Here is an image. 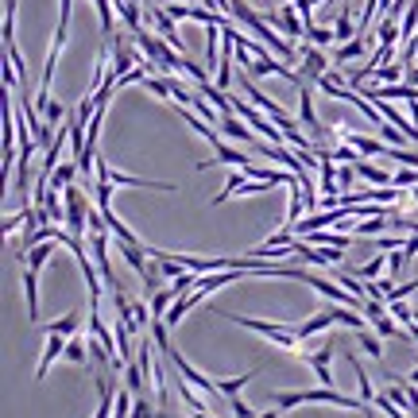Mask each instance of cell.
I'll return each mask as SVG.
<instances>
[{
  "label": "cell",
  "instance_id": "obj_3",
  "mask_svg": "<svg viewBox=\"0 0 418 418\" xmlns=\"http://www.w3.org/2000/svg\"><path fill=\"white\" fill-rule=\"evenodd\" d=\"M132 39L139 43V51L147 54V66H151L155 74H178V70H182V59H186V54H178L163 35H147V31H136Z\"/></svg>",
  "mask_w": 418,
  "mask_h": 418
},
{
  "label": "cell",
  "instance_id": "obj_5",
  "mask_svg": "<svg viewBox=\"0 0 418 418\" xmlns=\"http://www.w3.org/2000/svg\"><path fill=\"white\" fill-rule=\"evenodd\" d=\"M163 356H167V364L175 368L178 376H186V380H190L194 388L202 391V395H209V399H213V395H221V391H217V380H209V376H202L198 368H194L190 360H186V356H182V352H178L175 345H170V352H163Z\"/></svg>",
  "mask_w": 418,
  "mask_h": 418
},
{
  "label": "cell",
  "instance_id": "obj_16",
  "mask_svg": "<svg viewBox=\"0 0 418 418\" xmlns=\"http://www.w3.org/2000/svg\"><path fill=\"white\" fill-rule=\"evenodd\" d=\"M124 388L132 391V395H144L147 391V372L139 368V360H132V364L124 368Z\"/></svg>",
  "mask_w": 418,
  "mask_h": 418
},
{
  "label": "cell",
  "instance_id": "obj_25",
  "mask_svg": "<svg viewBox=\"0 0 418 418\" xmlns=\"http://www.w3.org/2000/svg\"><path fill=\"white\" fill-rule=\"evenodd\" d=\"M306 43L330 47V43H337V35H333V28H318V23H310V28H306Z\"/></svg>",
  "mask_w": 418,
  "mask_h": 418
},
{
  "label": "cell",
  "instance_id": "obj_33",
  "mask_svg": "<svg viewBox=\"0 0 418 418\" xmlns=\"http://www.w3.org/2000/svg\"><path fill=\"white\" fill-rule=\"evenodd\" d=\"M356 155H360L356 147H333V159H337V163H360Z\"/></svg>",
  "mask_w": 418,
  "mask_h": 418
},
{
  "label": "cell",
  "instance_id": "obj_30",
  "mask_svg": "<svg viewBox=\"0 0 418 418\" xmlns=\"http://www.w3.org/2000/svg\"><path fill=\"white\" fill-rule=\"evenodd\" d=\"M395 186H399V190H411V186H418V167L395 170Z\"/></svg>",
  "mask_w": 418,
  "mask_h": 418
},
{
  "label": "cell",
  "instance_id": "obj_29",
  "mask_svg": "<svg viewBox=\"0 0 418 418\" xmlns=\"http://www.w3.org/2000/svg\"><path fill=\"white\" fill-rule=\"evenodd\" d=\"M132 418H167L163 411H155L151 403H147L144 395H136V403H132Z\"/></svg>",
  "mask_w": 418,
  "mask_h": 418
},
{
  "label": "cell",
  "instance_id": "obj_11",
  "mask_svg": "<svg viewBox=\"0 0 418 418\" xmlns=\"http://www.w3.org/2000/svg\"><path fill=\"white\" fill-rule=\"evenodd\" d=\"M66 352V337L62 333H47V349L43 356H39V368H35V380H47V372H51V364Z\"/></svg>",
  "mask_w": 418,
  "mask_h": 418
},
{
  "label": "cell",
  "instance_id": "obj_7",
  "mask_svg": "<svg viewBox=\"0 0 418 418\" xmlns=\"http://www.w3.org/2000/svg\"><path fill=\"white\" fill-rule=\"evenodd\" d=\"M213 147H217V155H213L209 163H198V170H209V167H236V170H248V167H252V155L240 151V147H228L225 139H221V144H213Z\"/></svg>",
  "mask_w": 418,
  "mask_h": 418
},
{
  "label": "cell",
  "instance_id": "obj_18",
  "mask_svg": "<svg viewBox=\"0 0 418 418\" xmlns=\"http://www.w3.org/2000/svg\"><path fill=\"white\" fill-rule=\"evenodd\" d=\"M388 260H391V256H372L368 264H360V267H356V275L364 279V283H376V279L388 272Z\"/></svg>",
  "mask_w": 418,
  "mask_h": 418
},
{
  "label": "cell",
  "instance_id": "obj_1",
  "mask_svg": "<svg viewBox=\"0 0 418 418\" xmlns=\"http://www.w3.org/2000/svg\"><path fill=\"white\" fill-rule=\"evenodd\" d=\"M302 403H333L341 411H364L368 418H376V411L364 403V399H352V395H341L337 388H314V391H275V407L279 411H294Z\"/></svg>",
  "mask_w": 418,
  "mask_h": 418
},
{
  "label": "cell",
  "instance_id": "obj_17",
  "mask_svg": "<svg viewBox=\"0 0 418 418\" xmlns=\"http://www.w3.org/2000/svg\"><path fill=\"white\" fill-rule=\"evenodd\" d=\"M62 356H66L70 364H81V368H86V364H89V345H86V333H81V337H70V341H66V352H62Z\"/></svg>",
  "mask_w": 418,
  "mask_h": 418
},
{
  "label": "cell",
  "instance_id": "obj_4",
  "mask_svg": "<svg viewBox=\"0 0 418 418\" xmlns=\"http://www.w3.org/2000/svg\"><path fill=\"white\" fill-rule=\"evenodd\" d=\"M240 93L248 97V101L256 105V109H264L267 117H272V120H275L279 128H283L286 136H291V132H298V124H302V120H298V117H291V112H286L279 101H272L267 93H260V89L252 86V74H248V70H240Z\"/></svg>",
  "mask_w": 418,
  "mask_h": 418
},
{
  "label": "cell",
  "instance_id": "obj_20",
  "mask_svg": "<svg viewBox=\"0 0 418 418\" xmlns=\"http://www.w3.org/2000/svg\"><path fill=\"white\" fill-rule=\"evenodd\" d=\"M74 175H78V163H59L51 175V190H66V186H74Z\"/></svg>",
  "mask_w": 418,
  "mask_h": 418
},
{
  "label": "cell",
  "instance_id": "obj_2",
  "mask_svg": "<svg viewBox=\"0 0 418 418\" xmlns=\"http://www.w3.org/2000/svg\"><path fill=\"white\" fill-rule=\"evenodd\" d=\"M217 310V306H213ZM225 322H236V325H244V330H256L260 337H267L272 345H279V349H286V352H294L302 345L298 337H294V325H279V322H264V318H248V314H233V310H217Z\"/></svg>",
  "mask_w": 418,
  "mask_h": 418
},
{
  "label": "cell",
  "instance_id": "obj_32",
  "mask_svg": "<svg viewBox=\"0 0 418 418\" xmlns=\"http://www.w3.org/2000/svg\"><path fill=\"white\" fill-rule=\"evenodd\" d=\"M228 407H233V414H236V418H256V411H252V407L244 403L240 395H233V399H228Z\"/></svg>",
  "mask_w": 418,
  "mask_h": 418
},
{
  "label": "cell",
  "instance_id": "obj_9",
  "mask_svg": "<svg viewBox=\"0 0 418 418\" xmlns=\"http://www.w3.org/2000/svg\"><path fill=\"white\" fill-rule=\"evenodd\" d=\"M217 128H221V136H228V139H240V144H248V147H256V144H260V139H256L260 132L248 124V120H236V112H225Z\"/></svg>",
  "mask_w": 418,
  "mask_h": 418
},
{
  "label": "cell",
  "instance_id": "obj_15",
  "mask_svg": "<svg viewBox=\"0 0 418 418\" xmlns=\"http://www.w3.org/2000/svg\"><path fill=\"white\" fill-rule=\"evenodd\" d=\"M78 330H81V314H78V310H70V314L59 318V322L47 325V333H62V337H78Z\"/></svg>",
  "mask_w": 418,
  "mask_h": 418
},
{
  "label": "cell",
  "instance_id": "obj_35",
  "mask_svg": "<svg viewBox=\"0 0 418 418\" xmlns=\"http://www.w3.org/2000/svg\"><path fill=\"white\" fill-rule=\"evenodd\" d=\"M407 198H411V202H418V186H411V190H407Z\"/></svg>",
  "mask_w": 418,
  "mask_h": 418
},
{
  "label": "cell",
  "instance_id": "obj_14",
  "mask_svg": "<svg viewBox=\"0 0 418 418\" xmlns=\"http://www.w3.org/2000/svg\"><path fill=\"white\" fill-rule=\"evenodd\" d=\"M23 298H28V318L39 322V275L31 267H23Z\"/></svg>",
  "mask_w": 418,
  "mask_h": 418
},
{
  "label": "cell",
  "instance_id": "obj_37",
  "mask_svg": "<svg viewBox=\"0 0 418 418\" xmlns=\"http://www.w3.org/2000/svg\"><path fill=\"white\" fill-rule=\"evenodd\" d=\"M260 418H279V411H264V414H260Z\"/></svg>",
  "mask_w": 418,
  "mask_h": 418
},
{
  "label": "cell",
  "instance_id": "obj_39",
  "mask_svg": "<svg viewBox=\"0 0 418 418\" xmlns=\"http://www.w3.org/2000/svg\"><path fill=\"white\" fill-rule=\"evenodd\" d=\"M132 4H147V0H132Z\"/></svg>",
  "mask_w": 418,
  "mask_h": 418
},
{
  "label": "cell",
  "instance_id": "obj_10",
  "mask_svg": "<svg viewBox=\"0 0 418 418\" xmlns=\"http://www.w3.org/2000/svg\"><path fill=\"white\" fill-rule=\"evenodd\" d=\"M341 139H345L349 147H356L360 155H383V159H388V151H391V144H383V139H376V136L349 132V128H341Z\"/></svg>",
  "mask_w": 418,
  "mask_h": 418
},
{
  "label": "cell",
  "instance_id": "obj_26",
  "mask_svg": "<svg viewBox=\"0 0 418 418\" xmlns=\"http://www.w3.org/2000/svg\"><path fill=\"white\" fill-rule=\"evenodd\" d=\"M252 376H256V372H244V376H233V380H217V391H221V395H225V399H233V395H236V391H240V388H244V383H248V380H252Z\"/></svg>",
  "mask_w": 418,
  "mask_h": 418
},
{
  "label": "cell",
  "instance_id": "obj_36",
  "mask_svg": "<svg viewBox=\"0 0 418 418\" xmlns=\"http://www.w3.org/2000/svg\"><path fill=\"white\" fill-rule=\"evenodd\" d=\"M194 418H213V414H206V411H190Z\"/></svg>",
  "mask_w": 418,
  "mask_h": 418
},
{
  "label": "cell",
  "instance_id": "obj_27",
  "mask_svg": "<svg viewBox=\"0 0 418 418\" xmlns=\"http://www.w3.org/2000/svg\"><path fill=\"white\" fill-rule=\"evenodd\" d=\"M372 330L380 333V337H407V333H399V330H395V318H391V314L376 318V322H372Z\"/></svg>",
  "mask_w": 418,
  "mask_h": 418
},
{
  "label": "cell",
  "instance_id": "obj_19",
  "mask_svg": "<svg viewBox=\"0 0 418 418\" xmlns=\"http://www.w3.org/2000/svg\"><path fill=\"white\" fill-rule=\"evenodd\" d=\"M356 341L364 345V352L372 360H383V345H380V337H376V330L372 325H364V330H356Z\"/></svg>",
  "mask_w": 418,
  "mask_h": 418
},
{
  "label": "cell",
  "instance_id": "obj_38",
  "mask_svg": "<svg viewBox=\"0 0 418 418\" xmlns=\"http://www.w3.org/2000/svg\"><path fill=\"white\" fill-rule=\"evenodd\" d=\"M411 380H414V383H418V368H414V372H411Z\"/></svg>",
  "mask_w": 418,
  "mask_h": 418
},
{
  "label": "cell",
  "instance_id": "obj_31",
  "mask_svg": "<svg viewBox=\"0 0 418 418\" xmlns=\"http://www.w3.org/2000/svg\"><path fill=\"white\" fill-rule=\"evenodd\" d=\"M39 112H43V120H47V124H51V128L59 124L62 117H66V109H62L59 101H47V105H43V109H39Z\"/></svg>",
  "mask_w": 418,
  "mask_h": 418
},
{
  "label": "cell",
  "instance_id": "obj_21",
  "mask_svg": "<svg viewBox=\"0 0 418 418\" xmlns=\"http://www.w3.org/2000/svg\"><path fill=\"white\" fill-rule=\"evenodd\" d=\"M51 252H54V240H43L39 248H31V252H28V260H23V267H31V272H39V267H47V260H51Z\"/></svg>",
  "mask_w": 418,
  "mask_h": 418
},
{
  "label": "cell",
  "instance_id": "obj_28",
  "mask_svg": "<svg viewBox=\"0 0 418 418\" xmlns=\"http://www.w3.org/2000/svg\"><path fill=\"white\" fill-rule=\"evenodd\" d=\"M411 294H418V279H411V283H403V286H391L383 302H403V298H411Z\"/></svg>",
  "mask_w": 418,
  "mask_h": 418
},
{
  "label": "cell",
  "instance_id": "obj_13",
  "mask_svg": "<svg viewBox=\"0 0 418 418\" xmlns=\"http://www.w3.org/2000/svg\"><path fill=\"white\" fill-rule=\"evenodd\" d=\"M330 360H333V345H325V349H318V352H310V356H306V364L314 368V376L322 380V388H333V368H330Z\"/></svg>",
  "mask_w": 418,
  "mask_h": 418
},
{
  "label": "cell",
  "instance_id": "obj_8",
  "mask_svg": "<svg viewBox=\"0 0 418 418\" xmlns=\"http://www.w3.org/2000/svg\"><path fill=\"white\" fill-rule=\"evenodd\" d=\"M112 43H117V47H112V74H117V78H124V74H132L136 66H144V62H139V54H136V47H132V39H128V35H117V39H112Z\"/></svg>",
  "mask_w": 418,
  "mask_h": 418
},
{
  "label": "cell",
  "instance_id": "obj_12",
  "mask_svg": "<svg viewBox=\"0 0 418 418\" xmlns=\"http://www.w3.org/2000/svg\"><path fill=\"white\" fill-rule=\"evenodd\" d=\"M333 310H318L314 318H306V322H298L294 325V337L298 341H306V337H314V333H322V330H333Z\"/></svg>",
  "mask_w": 418,
  "mask_h": 418
},
{
  "label": "cell",
  "instance_id": "obj_6",
  "mask_svg": "<svg viewBox=\"0 0 418 418\" xmlns=\"http://www.w3.org/2000/svg\"><path fill=\"white\" fill-rule=\"evenodd\" d=\"M325 74H330V54L314 43H302V81H314L318 86Z\"/></svg>",
  "mask_w": 418,
  "mask_h": 418
},
{
  "label": "cell",
  "instance_id": "obj_22",
  "mask_svg": "<svg viewBox=\"0 0 418 418\" xmlns=\"http://www.w3.org/2000/svg\"><path fill=\"white\" fill-rule=\"evenodd\" d=\"M364 54V35H356V39H349V43H341L337 51H333V62H352V59H360Z\"/></svg>",
  "mask_w": 418,
  "mask_h": 418
},
{
  "label": "cell",
  "instance_id": "obj_24",
  "mask_svg": "<svg viewBox=\"0 0 418 418\" xmlns=\"http://www.w3.org/2000/svg\"><path fill=\"white\" fill-rule=\"evenodd\" d=\"M93 8H97V20H101V31H105V39H112V0H93Z\"/></svg>",
  "mask_w": 418,
  "mask_h": 418
},
{
  "label": "cell",
  "instance_id": "obj_40",
  "mask_svg": "<svg viewBox=\"0 0 418 418\" xmlns=\"http://www.w3.org/2000/svg\"><path fill=\"white\" fill-rule=\"evenodd\" d=\"M330 4H333V0H330ZM341 4H349V0H341Z\"/></svg>",
  "mask_w": 418,
  "mask_h": 418
},
{
  "label": "cell",
  "instance_id": "obj_23",
  "mask_svg": "<svg viewBox=\"0 0 418 418\" xmlns=\"http://www.w3.org/2000/svg\"><path fill=\"white\" fill-rule=\"evenodd\" d=\"M170 306H175V291H170V286H163V291L151 294V314L155 318H167Z\"/></svg>",
  "mask_w": 418,
  "mask_h": 418
},
{
  "label": "cell",
  "instance_id": "obj_34",
  "mask_svg": "<svg viewBox=\"0 0 418 418\" xmlns=\"http://www.w3.org/2000/svg\"><path fill=\"white\" fill-rule=\"evenodd\" d=\"M407 86H418V66L407 70Z\"/></svg>",
  "mask_w": 418,
  "mask_h": 418
}]
</instances>
